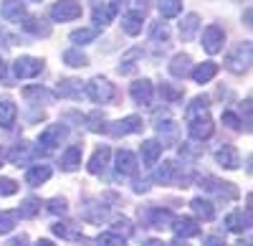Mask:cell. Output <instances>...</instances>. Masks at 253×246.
<instances>
[{
    "label": "cell",
    "instance_id": "836d02e7",
    "mask_svg": "<svg viewBox=\"0 0 253 246\" xmlns=\"http://www.w3.org/2000/svg\"><path fill=\"white\" fill-rule=\"evenodd\" d=\"M53 234L61 236V239H79L81 236V229L76 226V223H53Z\"/></svg>",
    "mask_w": 253,
    "mask_h": 246
},
{
    "label": "cell",
    "instance_id": "ffe728a7",
    "mask_svg": "<svg viewBox=\"0 0 253 246\" xmlns=\"http://www.w3.org/2000/svg\"><path fill=\"white\" fill-rule=\"evenodd\" d=\"M109 155H112L109 148H99V150L91 155V160H89V173H91V175H99V173L107 170V165H109Z\"/></svg>",
    "mask_w": 253,
    "mask_h": 246
},
{
    "label": "cell",
    "instance_id": "f35d334b",
    "mask_svg": "<svg viewBox=\"0 0 253 246\" xmlns=\"http://www.w3.org/2000/svg\"><path fill=\"white\" fill-rule=\"evenodd\" d=\"M96 36H99V28H81V31L71 33V41L74 44H91Z\"/></svg>",
    "mask_w": 253,
    "mask_h": 246
},
{
    "label": "cell",
    "instance_id": "5b68a950",
    "mask_svg": "<svg viewBox=\"0 0 253 246\" xmlns=\"http://www.w3.org/2000/svg\"><path fill=\"white\" fill-rule=\"evenodd\" d=\"M41 71H43V61L33 58V56H20V58H15V64H13V74L18 79H33Z\"/></svg>",
    "mask_w": 253,
    "mask_h": 246
},
{
    "label": "cell",
    "instance_id": "83f0119b",
    "mask_svg": "<svg viewBox=\"0 0 253 246\" xmlns=\"http://www.w3.org/2000/svg\"><path fill=\"white\" fill-rule=\"evenodd\" d=\"M51 178V168L48 165H36V168H31L28 173H26V183L28 186H41V183H46Z\"/></svg>",
    "mask_w": 253,
    "mask_h": 246
},
{
    "label": "cell",
    "instance_id": "f546056e",
    "mask_svg": "<svg viewBox=\"0 0 253 246\" xmlns=\"http://www.w3.org/2000/svg\"><path fill=\"white\" fill-rule=\"evenodd\" d=\"M190 206H193L195 216H200L203 221H213V218H215V208H213V203L205 200V198H195L193 203H190Z\"/></svg>",
    "mask_w": 253,
    "mask_h": 246
},
{
    "label": "cell",
    "instance_id": "d590c367",
    "mask_svg": "<svg viewBox=\"0 0 253 246\" xmlns=\"http://www.w3.org/2000/svg\"><path fill=\"white\" fill-rule=\"evenodd\" d=\"M63 61H66L69 66H74V69H81V66H86V64H89V58L84 56L79 49H69L66 53H63Z\"/></svg>",
    "mask_w": 253,
    "mask_h": 246
},
{
    "label": "cell",
    "instance_id": "ac0fdd59",
    "mask_svg": "<svg viewBox=\"0 0 253 246\" xmlns=\"http://www.w3.org/2000/svg\"><path fill=\"white\" fill-rule=\"evenodd\" d=\"M15 117H18V107L13 104V99H0V127L10 130L15 125Z\"/></svg>",
    "mask_w": 253,
    "mask_h": 246
},
{
    "label": "cell",
    "instance_id": "2e32d148",
    "mask_svg": "<svg viewBox=\"0 0 253 246\" xmlns=\"http://www.w3.org/2000/svg\"><path fill=\"white\" fill-rule=\"evenodd\" d=\"M142 23H144L142 10H129V13L122 15V28H124V33H129V36L142 33Z\"/></svg>",
    "mask_w": 253,
    "mask_h": 246
},
{
    "label": "cell",
    "instance_id": "7a4b0ae2",
    "mask_svg": "<svg viewBox=\"0 0 253 246\" xmlns=\"http://www.w3.org/2000/svg\"><path fill=\"white\" fill-rule=\"evenodd\" d=\"M198 183H200V188H205L208 193H215V196L223 198V200L238 198V191L230 186V183H223V180H218V178H213V175H203V178H198Z\"/></svg>",
    "mask_w": 253,
    "mask_h": 246
},
{
    "label": "cell",
    "instance_id": "9f6ffc18",
    "mask_svg": "<svg viewBox=\"0 0 253 246\" xmlns=\"http://www.w3.org/2000/svg\"><path fill=\"white\" fill-rule=\"evenodd\" d=\"M170 246H187V244H185L182 239H177V241H175V244H170Z\"/></svg>",
    "mask_w": 253,
    "mask_h": 246
},
{
    "label": "cell",
    "instance_id": "8d00e7d4",
    "mask_svg": "<svg viewBox=\"0 0 253 246\" xmlns=\"http://www.w3.org/2000/svg\"><path fill=\"white\" fill-rule=\"evenodd\" d=\"M38 211H41V200H38V198H26V200H23V206L18 208V216L33 218V216H38Z\"/></svg>",
    "mask_w": 253,
    "mask_h": 246
},
{
    "label": "cell",
    "instance_id": "4dcf8cb0",
    "mask_svg": "<svg viewBox=\"0 0 253 246\" xmlns=\"http://www.w3.org/2000/svg\"><path fill=\"white\" fill-rule=\"evenodd\" d=\"M81 81H76V79H63L61 84H58V94L61 97H71V99H79L81 97Z\"/></svg>",
    "mask_w": 253,
    "mask_h": 246
},
{
    "label": "cell",
    "instance_id": "484cf974",
    "mask_svg": "<svg viewBox=\"0 0 253 246\" xmlns=\"http://www.w3.org/2000/svg\"><path fill=\"white\" fill-rule=\"evenodd\" d=\"M198 117H208V97H195L193 104L185 109V119L187 122H193Z\"/></svg>",
    "mask_w": 253,
    "mask_h": 246
},
{
    "label": "cell",
    "instance_id": "d4e9b609",
    "mask_svg": "<svg viewBox=\"0 0 253 246\" xmlns=\"http://www.w3.org/2000/svg\"><path fill=\"white\" fill-rule=\"evenodd\" d=\"M190 64H193V58H190L187 53H177L172 58V64H170V74L177 76V79H185L190 74Z\"/></svg>",
    "mask_w": 253,
    "mask_h": 246
},
{
    "label": "cell",
    "instance_id": "277c9868",
    "mask_svg": "<svg viewBox=\"0 0 253 246\" xmlns=\"http://www.w3.org/2000/svg\"><path fill=\"white\" fill-rule=\"evenodd\" d=\"M142 127H144L142 117H137V114H129V117H124V119H117V122H112V125H107V130H104V132H109L112 137H124V135L139 132Z\"/></svg>",
    "mask_w": 253,
    "mask_h": 246
},
{
    "label": "cell",
    "instance_id": "5bb4252c",
    "mask_svg": "<svg viewBox=\"0 0 253 246\" xmlns=\"http://www.w3.org/2000/svg\"><path fill=\"white\" fill-rule=\"evenodd\" d=\"M137 170H139V162H137L134 152L119 150V152H117V173H119V175H134Z\"/></svg>",
    "mask_w": 253,
    "mask_h": 246
},
{
    "label": "cell",
    "instance_id": "7c38bea8",
    "mask_svg": "<svg viewBox=\"0 0 253 246\" xmlns=\"http://www.w3.org/2000/svg\"><path fill=\"white\" fill-rule=\"evenodd\" d=\"M129 94H132V99L137 101V104H152V81H147V79H139V81H134L132 84V89H129Z\"/></svg>",
    "mask_w": 253,
    "mask_h": 246
},
{
    "label": "cell",
    "instance_id": "6f0895ef",
    "mask_svg": "<svg viewBox=\"0 0 253 246\" xmlns=\"http://www.w3.org/2000/svg\"><path fill=\"white\" fill-rule=\"evenodd\" d=\"M0 160H3V150H0Z\"/></svg>",
    "mask_w": 253,
    "mask_h": 246
},
{
    "label": "cell",
    "instance_id": "d6a6232c",
    "mask_svg": "<svg viewBox=\"0 0 253 246\" xmlns=\"http://www.w3.org/2000/svg\"><path fill=\"white\" fill-rule=\"evenodd\" d=\"M10 162H15V165L20 168V165H23V162L31 157V145H28V142H18V145L10 150Z\"/></svg>",
    "mask_w": 253,
    "mask_h": 246
},
{
    "label": "cell",
    "instance_id": "680465c9",
    "mask_svg": "<svg viewBox=\"0 0 253 246\" xmlns=\"http://www.w3.org/2000/svg\"><path fill=\"white\" fill-rule=\"evenodd\" d=\"M114 3H117V0H114Z\"/></svg>",
    "mask_w": 253,
    "mask_h": 246
},
{
    "label": "cell",
    "instance_id": "681fc988",
    "mask_svg": "<svg viewBox=\"0 0 253 246\" xmlns=\"http://www.w3.org/2000/svg\"><path fill=\"white\" fill-rule=\"evenodd\" d=\"M180 155L195 157V155H200V148H193V142H182V148H180Z\"/></svg>",
    "mask_w": 253,
    "mask_h": 246
},
{
    "label": "cell",
    "instance_id": "9a60e30c",
    "mask_svg": "<svg viewBox=\"0 0 253 246\" xmlns=\"http://www.w3.org/2000/svg\"><path fill=\"white\" fill-rule=\"evenodd\" d=\"M63 137H66V127H63V125H51V127H46L43 132H41L38 142H41V145H46V148L51 150V148L61 145V140H63Z\"/></svg>",
    "mask_w": 253,
    "mask_h": 246
},
{
    "label": "cell",
    "instance_id": "f1b7e54d",
    "mask_svg": "<svg viewBox=\"0 0 253 246\" xmlns=\"http://www.w3.org/2000/svg\"><path fill=\"white\" fill-rule=\"evenodd\" d=\"M114 15H117V5H114V3H109V5H96V8H94V13H91L96 28H99V26H104V23H109V20H112Z\"/></svg>",
    "mask_w": 253,
    "mask_h": 246
},
{
    "label": "cell",
    "instance_id": "60d3db41",
    "mask_svg": "<svg viewBox=\"0 0 253 246\" xmlns=\"http://www.w3.org/2000/svg\"><path fill=\"white\" fill-rule=\"evenodd\" d=\"M139 56V49H134V51H129L124 58H122V64H119V74H132L134 71V58Z\"/></svg>",
    "mask_w": 253,
    "mask_h": 246
},
{
    "label": "cell",
    "instance_id": "d6986e66",
    "mask_svg": "<svg viewBox=\"0 0 253 246\" xmlns=\"http://www.w3.org/2000/svg\"><path fill=\"white\" fill-rule=\"evenodd\" d=\"M23 31H28L31 36H38V38L51 36V26L46 23L43 18H36V15H28V18L23 20Z\"/></svg>",
    "mask_w": 253,
    "mask_h": 246
},
{
    "label": "cell",
    "instance_id": "ab89813d",
    "mask_svg": "<svg viewBox=\"0 0 253 246\" xmlns=\"http://www.w3.org/2000/svg\"><path fill=\"white\" fill-rule=\"evenodd\" d=\"M86 127H89L91 132H104V130H107V125H104V114H101V112H91V114L86 117Z\"/></svg>",
    "mask_w": 253,
    "mask_h": 246
},
{
    "label": "cell",
    "instance_id": "11a10c76",
    "mask_svg": "<svg viewBox=\"0 0 253 246\" xmlns=\"http://www.w3.org/2000/svg\"><path fill=\"white\" fill-rule=\"evenodd\" d=\"M3 74H5V61L0 58V79H3Z\"/></svg>",
    "mask_w": 253,
    "mask_h": 246
},
{
    "label": "cell",
    "instance_id": "74e56055",
    "mask_svg": "<svg viewBox=\"0 0 253 246\" xmlns=\"http://www.w3.org/2000/svg\"><path fill=\"white\" fill-rule=\"evenodd\" d=\"M112 234H117V236H122V239L132 236V234H134L132 221H129V218H117V221H114V226H112Z\"/></svg>",
    "mask_w": 253,
    "mask_h": 246
},
{
    "label": "cell",
    "instance_id": "8fae6325",
    "mask_svg": "<svg viewBox=\"0 0 253 246\" xmlns=\"http://www.w3.org/2000/svg\"><path fill=\"white\" fill-rule=\"evenodd\" d=\"M187 130H190V137L193 140H208L210 135H213V119L210 117H198L193 122H187Z\"/></svg>",
    "mask_w": 253,
    "mask_h": 246
},
{
    "label": "cell",
    "instance_id": "4fadbf2b",
    "mask_svg": "<svg viewBox=\"0 0 253 246\" xmlns=\"http://www.w3.org/2000/svg\"><path fill=\"white\" fill-rule=\"evenodd\" d=\"M225 226H228V231H236V234L248 231V229H251V208H246V213H243V211L228 213V216H225Z\"/></svg>",
    "mask_w": 253,
    "mask_h": 246
},
{
    "label": "cell",
    "instance_id": "7402d4cb",
    "mask_svg": "<svg viewBox=\"0 0 253 246\" xmlns=\"http://www.w3.org/2000/svg\"><path fill=\"white\" fill-rule=\"evenodd\" d=\"M81 165V148L79 145H71L66 152L61 155V168L66 170V173H71V170H76Z\"/></svg>",
    "mask_w": 253,
    "mask_h": 246
},
{
    "label": "cell",
    "instance_id": "816d5d0a",
    "mask_svg": "<svg viewBox=\"0 0 253 246\" xmlns=\"http://www.w3.org/2000/svg\"><path fill=\"white\" fill-rule=\"evenodd\" d=\"M8 246H28V236H26V234H23V236H15Z\"/></svg>",
    "mask_w": 253,
    "mask_h": 246
},
{
    "label": "cell",
    "instance_id": "603a6c76",
    "mask_svg": "<svg viewBox=\"0 0 253 246\" xmlns=\"http://www.w3.org/2000/svg\"><path fill=\"white\" fill-rule=\"evenodd\" d=\"M215 74H218V64H213V61H205V64H198L193 69V79L198 81V84H208Z\"/></svg>",
    "mask_w": 253,
    "mask_h": 246
},
{
    "label": "cell",
    "instance_id": "3957f363",
    "mask_svg": "<svg viewBox=\"0 0 253 246\" xmlns=\"http://www.w3.org/2000/svg\"><path fill=\"white\" fill-rule=\"evenodd\" d=\"M86 94H89L91 101H96V104H107V101L114 97V87L109 84V79L94 76L89 84H86Z\"/></svg>",
    "mask_w": 253,
    "mask_h": 246
},
{
    "label": "cell",
    "instance_id": "9c48e42d",
    "mask_svg": "<svg viewBox=\"0 0 253 246\" xmlns=\"http://www.w3.org/2000/svg\"><path fill=\"white\" fill-rule=\"evenodd\" d=\"M144 221L150 223L152 229H170V223L175 221L172 211L167 208H147L144 211Z\"/></svg>",
    "mask_w": 253,
    "mask_h": 246
},
{
    "label": "cell",
    "instance_id": "e575fe53",
    "mask_svg": "<svg viewBox=\"0 0 253 246\" xmlns=\"http://www.w3.org/2000/svg\"><path fill=\"white\" fill-rule=\"evenodd\" d=\"M182 10V0H160V15L162 18H175Z\"/></svg>",
    "mask_w": 253,
    "mask_h": 246
},
{
    "label": "cell",
    "instance_id": "6da1fadb",
    "mask_svg": "<svg viewBox=\"0 0 253 246\" xmlns=\"http://www.w3.org/2000/svg\"><path fill=\"white\" fill-rule=\"evenodd\" d=\"M251 51H253L251 41L236 44L233 51H230L228 58H225V69H228V71H233V74H246L248 66H251Z\"/></svg>",
    "mask_w": 253,
    "mask_h": 246
},
{
    "label": "cell",
    "instance_id": "f6af8a7d",
    "mask_svg": "<svg viewBox=\"0 0 253 246\" xmlns=\"http://www.w3.org/2000/svg\"><path fill=\"white\" fill-rule=\"evenodd\" d=\"M15 226V213H0V234H10Z\"/></svg>",
    "mask_w": 253,
    "mask_h": 246
},
{
    "label": "cell",
    "instance_id": "44dd1931",
    "mask_svg": "<svg viewBox=\"0 0 253 246\" xmlns=\"http://www.w3.org/2000/svg\"><path fill=\"white\" fill-rule=\"evenodd\" d=\"M109 216V206H104L101 200H91L89 206H84V218L91 221V223H99Z\"/></svg>",
    "mask_w": 253,
    "mask_h": 246
},
{
    "label": "cell",
    "instance_id": "e0dca14e",
    "mask_svg": "<svg viewBox=\"0 0 253 246\" xmlns=\"http://www.w3.org/2000/svg\"><path fill=\"white\" fill-rule=\"evenodd\" d=\"M0 15H3L5 20H20L26 15L23 0H3V3H0Z\"/></svg>",
    "mask_w": 253,
    "mask_h": 246
},
{
    "label": "cell",
    "instance_id": "ee69618b",
    "mask_svg": "<svg viewBox=\"0 0 253 246\" xmlns=\"http://www.w3.org/2000/svg\"><path fill=\"white\" fill-rule=\"evenodd\" d=\"M160 38H162V44H167V38H170V28H167L165 23H155L152 26V41L157 44Z\"/></svg>",
    "mask_w": 253,
    "mask_h": 246
},
{
    "label": "cell",
    "instance_id": "8992f818",
    "mask_svg": "<svg viewBox=\"0 0 253 246\" xmlns=\"http://www.w3.org/2000/svg\"><path fill=\"white\" fill-rule=\"evenodd\" d=\"M81 15V5L76 0H58L51 5V18L58 23H66V20H76Z\"/></svg>",
    "mask_w": 253,
    "mask_h": 246
},
{
    "label": "cell",
    "instance_id": "bcb514c9",
    "mask_svg": "<svg viewBox=\"0 0 253 246\" xmlns=\"http://www.w3.org/2000/svg\"><path fill=\"white\" fill-rule=\"evenodd\" d=\"M48 211L63 216V213H66V200H63V198H51V200H48Z\"/></svg>",
    "mask_w": 253,
    "mask_h": 246
},
{
    "label": "cell",
    "instance_id": "4316f807",
    "mask_svg": "<svg viewBox=\"0 0 253 246\" xmlns=\"http://www.w3.org/2000/svg\"><path fill=\"white\" fill-rule=\"evenodd\" d=\"M157 132H160V137H162V148H167V145H172L175 137H177V125H175L172 119L157 122Z\"/></svg>",
    "mask_w": 253,
    "mask_h": 246
},
{
    "label": "cell",
    "instance_id": "30bf717a",
    "mask_svg": "<svg viewBox=\"0 0 253 246\" xmlns=\"http://www.w3.org/2000/svg\"><path fill=\"white\" fill-rule=\"evenodd\" d=\"M170 229L177 234V239H190V236H198V234H200L198 221H195V218H187V216L175 218V221L170 223Z\"/></svg>",
    "mask_w": 253,
    "mask_h": 246
},
{
    "label": "cell",
    "instance_id": "b9f144b4",
    "mask_svg": "<svg viewBox=\"0 0 253 246\" xmlns=\"http://www.w3.org/2000/svg\"><path fill=\"white\" fill-rule=\"evenodd\" d=\"M96 241H99V246H124V241H126V239H122V236H117V234L107 231V234H101Z\"/></svg>",
    "mask_w": 253,
    "mask_h": 246
},
{
    "label": "cell",
    "instance_id": "7dc6e473",
    "mask_svg": "<svg viewBox=\"0 0 253 246\" xmlns=\"http://www.w3.org/2000/svg\"><path fill=\"white\" fill-rule=\"evenodd\" d=\"M223 125L230 127V130H241V119L233 112H223Z\"/></svg>",
    "mask_w": 253,
    "mask_h": 246
},
{
    "label": "cell",
    "instance_id": "ba28073f",
    "mask_svg": "<svg viewBox=\"0 0 253 246\" xmlns=\"http://www.w3.org/2000/svg\"><path fill=\"white\" fill-rule=\"evenodd\" d=\"M223 44H225V31L220 26H208L203 33V49L208 53H220Z\"/></svg>",
    "mask_w": 253,
    "mask_h": 246
},
{
    "label": "cell",
    "instance_id": "52a82bcc",
    "mask_svg": "<svg viewBox=\"0 0 253 246\" xmlns=\"http://www.w3.org/2000/svg\"><path fill=\"white\" fill-rule=\"evenodd\" d=\"M213 157H215L218 165H223V168H228V170H236L238 162H241L236 148L228 145V142H218V145L213 148Z\"/></svg>",
    "mask_w": 253,
    "mask_h": 246
},
{
    "label": "cell",
    "instance_id": "7bdbcfd3",
    "mask_svg": "<svg viewBox=\"0 0 253 246\" xmlns=\"http://www.w3.org/2000/svg\"><path fill=\"white\" fill-rule=\"evenodd\" d=\"M18 193V183L13 178H0V196H15Z\"/></svg>",
    "mask_w": 253,
    "mask_h": 246
},
{
    "label": "cell",
    "instance_id": "c3c4849f",
    "mask_svg": "<svg viewBox=\"0 0 253 246\" xmlns=\"http://www.w3.org/2000/svg\"><path fill=\"white\" fill-rule=\"evenodd\" d=\"M162 94H165V99H167V101H177V99H182V92L172 89L170 84H162Z\"/></svg>",
    "mask_w": 253,
    "mask_h": 246
},
{
    "label": "cell",
    "instance_id": "1f68e13d",
    "mask_svg": "<svg viewBox=\"0 0 253 246\" xmlns=\"http://www.w3.org/2000/svg\"><path fill=\"white\" fill-rule=\"evenodd\" d=\"M198 26H200V18H198L195 13L185 15V20L180 23V33H182V38H185V41L195 38V31H198Z\"/></svg>",
    "mask_w": 253,
    "mask_h": 246
},
{
    "label": "cell",
    "instance_id": "f5cc1de1",
    "mask_svg": "<svg viewBox=\"0 0 253 246\" xmlns=\"http://www.w3.org/2000/svg\"><path fill=\"white\" fill-rule=\"evenodd\" d=\"M142 246H167L165 241H157V239H150V241H144Z\"/></svg>",
    "mask_w": 253,
    "mask_h": 246
},
{
    "label": "cell",
    "instance_id": "db71d44e",
    "mask_svg": "<svg viewBox=\"0 0 253 246\" xmlns=\"http://www.w3.org/2000/svg\"><path fill=\"white\" fill-rule=\"evenodd\" d=\"M36 246H53V244H51V241H48V239H41V241H38V244H36Z\"/></svg>",
    "mask_w": 253,
    "mask_h": 246
},
{
    "label": "cell",
    "instance_id": "f907efd6",
    "mask_svg": "<svg viewBox=\"0 0 253 246\" xmlns=\"http://www.w3.org/2000/svg\"><path fill=\"white\" fill-rule=\"evenodd\" d=\"M203 246H225V241L220 236H208V239H203Z\"/></svg>",
    "mask_w": 253,
    "mask_h": 246
},
{
    "label": "cell",
    "instance_id": "cb8c5ba5",
    "mask_svg": "<svg viewBox=\"0 0 253 246\" xmlns=\"http://www.w3.org/2000/svg\"><path fill=\"white\" fill-rule=\"evenodd\" d=\"M160 155H162V145H160L157 140L142 142V160H144V165H155Z\"/></svg>",
    "mask_w": 253,
    "mask_h": 246
}]
</instances>
